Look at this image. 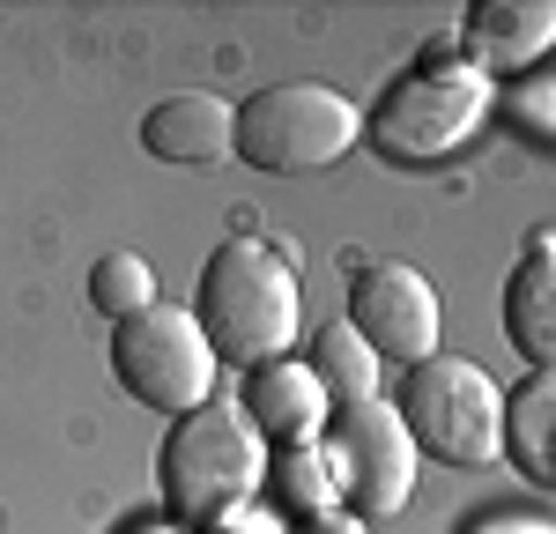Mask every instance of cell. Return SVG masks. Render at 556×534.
I'll return each instance as SVG.
<instances>
[{
  "label": "cell",
  "mask_w": 556,
  "mask_h": 534,
  "mask_svg": "<svg viewBox=\"0 0 556 534\" xmlns=\"http://www.w3.org/2000/svg\"><path fill=\"white\" fill-rule=\"evenodd\" d=\"M193 319L208 334L215 364H275L298 349L304 334V282H298V253L267 245V238H223L201 282H193Z\"/></svg>",
  "instance_id": "cell-1"
},
{
  "label": "cell",
  "mask_w": 556,
  "mask_h": 534,
  "mask_svg": "<svg viewBox=\"0 0 556 534\" xmlns=\"http://www.w3.org/2000/svg\"><path fill=\"white\" fill-rule=\"evenodd\" d=\"M260 483H267V445L245 423L238 400L215 394L208 408L193 416H172L164 431V453H156V497H164V520L178 527H215L223 512L238 505H260Z\"/></svg>",
  "instance_id": "cell-2"
},
{
  "label": "cell",
  "mask_w": 556,
  "mask_h": 534,
  "mask_svg": "<svg viewBox=\"0 0 556 534\" xmlns=\"http://www.w3.org/2000/svg\"><path fill=\"white\" fill-rule=\"evenodd\" d=\"M490 112H497V82L475 75L460 52L430 44L424 60L379 97V112H364V127L393 164H445L482 134Z\"/></svg>",
  "instance_id": "cell-3"
},
{
  "label": "cell",
  "mask_w": 556,
  "mask_h": 534,
  "mask_svg": "<svg viewBox=\"0 0 556 534\" xmlns=\"http://www.w3.org/2000/svg\"><path fill=\"white\" fill-rule=\"evenodd\" d=\"M356 141H364L356 97H342L327 82H275L238 104L230 156H245L253 171H275V178H304V171L342 164Z\"/></svg>",
  "instance_id": "cell-4"
},
{
  "label": "cell",
  "mask_w": 556,
  "mask_h": 534,
  "mask_svg": "<svg viewBox=\"0 0 556 534\" xmlns=\"http://www.w3.org/2000/svg\"><path fill=\"white\" fill-rule=\"evenodd\" d=\"M393 416L416 438V453H438L445 468H490L497 431H505V394H497V379L482 364L438 349L424 364H408Z\"/></svg>",
  "instance_id": "cell-5"
},
{
  "label": "cell",
  "mask_w": 556,
  "mask_h": 534,
  "mask_svg": "<svg viewBox=\"0 0 556 534\" xmlns=\"http://www.w3.org/2000/svg\"><path fill=\"white\" fill-rule=\"evenodd\" d=\"M112 379L141 408H164V416H193L223 394V364H215L193 305H164V297L112 327Z\"/></svg>",
  "instance_id": "cell-6"
},
{
  "label": "cell",
  "mask_w": 556,
  "mask_h": 534,
  "mask_svg": "<svg viewBox=\"0 0 556 534\" xmlns=\"http://www.w3.org/2000/svg\"><path fill=\"white\" fill-rule=\"evenodd\" d=\"M319 453H327V468H334V483H342V512L364 520V527H371V520H393V512L416 497L424 453L401 431L393 400H349V408H334L327 431H319Z\"/></svg>",
  "instance_id": "cell-7"
},
{
  "label": "cell",
  "mask_w": 556,
  "mask_h": 534,
  "mask_svg": "<svg viewBox=\"0 0 556 534\" xmlns=\"http://www.w3.org/2000/svg\"><path fill=\"white\" fill-rule=\"evenodd\" d=\"M349 327L386 364H424V356H438V334H445L438 282L408 260H364L349 282Z\"/></svg>",
  "instance_id": "cell-8"
},
{
  "label": "cell",
  "mask_w": 556,
  "mask_h": 534,
  "mask_svg": "<svg viewBox=\"0 0 556 534\" xmlns=\"http://www.w3.org/2000/svg\"><path fill=\"white\" fill-rule=\"evenodd\" d=\"M460 60H468L475 75H490V82H505V75H534L542 60H549L556 44V8L549 0H475L468 8V30H460Z\"/></svg>",
  "instance_id": "cell-9"
},
{
  "label": "cell",
  "mask_w": 556,
  "mask_h": 534,
  "mask_svg": "<svg viewBox=\"0 0 556 534\" xmlns=\"http://www.w3.org/2000/svg\"><path fill=\"white\" fill-rule=\"evenodd\" d=\"M245 423L260 431V445L267 453H282V445H312L319 431H327V416H334V400H327V386L304 371L298 356H275V364H260V371H245Z\"/></svg>",
  "instance_id": "cell-10"
},
{
  "label": "cell",
  "mask_w": 556,
  "mask_h": 534,
  "mask_svg": "<svg viewBox=\"0 0 556 534\" xmlns=\"http://www.w3.org/2000/svg\"><path fill=\"white\" fill-rule=\"evenodd\" d=\"M230 127H238V104H223L208 89H186V97H164V104L141 119V149L164 156V164L208 171V164L230 156Z\"/></svg>",
  "instance_id": "cell-11"
},
{
  "label": "cell",
  "mask_w": 556,
  "mask_h": 534,
  "mask_svg": "<svg viewBox=\"0 0 556 534\" xmlns=\"http://www.w3.org/2000/svg\"><path fill=\"white\" fill-rule=\"evenodd\" d=\"M549 260H556V238L534 230L519 267H513V282H505V334H513V349L534 371L556 364V267Z\"/></svg>",
  "instance_id": "cell-12"
},
{
  "label": "cell",
  "mask_w": 556,
  "mask_h": 534,
  "mask_svg": "<svg viewBox=\"0 0 556 534\" xmlns=\"http://www.w3.org/2000/svg\"><path fill=\"white\" fill-rule=\"evenodd\" d=\"M497 453L513 460L534 490L556 483V379L549 371H527L513 394H505V431H497Z\"/></svg>",
  "instance_id": "cell-13"
},
{
  "label": "cell",
  "mask_w": 556,
  "mask_h": 534,
  "mask_svg": "<svg viewBox=\"0 0 556 534\" xmlns=\"http://www.w3.org/2000/svg\"><path fill=\"white\" fill-rule=\"evenodd\" d=\"M267 512H290V520H342V483H334V468H327V453L319 438L312 445H282V453H267Z\"/></svg>",
  "instance_id": "cell-14"
},
{
  "label": "cell",
  "mask_w": 556,
  "mask_h": 534,
  "mask_svg": "<svg viewBox=\"0 0 556 534\" xmlns=\"http://www.w3.org/2000/svg\"><path fill=\"white\" fill-rule=\"evenodd\" d=\"M304 371L327 386L334 408H349V400H379V356L364 349V334H356L349 319L319 327V342H312V364H304Z\"/></svg>",
  "instance_id": "cell-15"
},
{
  "label": "cell",
  "mask_w": 556,
  "mask_h": 534,
  "mask_svg": "<svg viewBox=\"0 0 556 534\" xmlns=\"http://www.w3.org/2000/svg\"><path fill=\"white\" fill-rule=\"evenodd\" d=\"M89 305L104 312L112 327L134 319V312L156 305V267L141 260V253H104V260L89 267Z\"/></svg>",
  "instance_id": "cell-16"
},
{
  "label": "cell",
  "mask_w": 556,
  "mask_h": 534,
  "mask_svg": "<svg viewBox=\"0 0 556 534\" xmlns=\"http://www.w3.org/2000/svg\"><path fill=\"white\" fill-rule=\"evenodd\" d=\"M549 97H556V82L534 67V75H519L513 89H497V104H505V119H513L527 141H549L556 134V112H549Z\"/></svg>",
  "instance_id": "cell-17"
},
{
  "label": "cell",
  "mask_w": 556,
  "mask_h": 534,
  "mask_svg": "<svg viewBox=\"0 0 556 534\" xmlns=\"http://www.w3.org/2000/svg\"><path fill=\"white\" fill-rule=\"evenodd\" d=\"M201 534H290V527H282V512H267V505H238V512H223V520L201 527Z\"/></svg>",
  "instance_id": "cell-18"
},
{
  "label": "cell",
  "mask_w": 556,
  "mask_h": 534,
  "mask_svg": "<svg viewBox=\"0 0 556 534\" xmlns=\"http://www.w3.org/2000/svg\"><path fill=\"white\" fill-rule=\"evenodd\" d=\"M468 534H556L542 512H490V520H475Z\"/></svg>",
  "instance_id": "cell-19"
},
{
  "label": "cell",
  "mask_w": 556,
  "mask_h": 534,
  "mask_svg": "<svg viewBox=\"0 0 556 534\" xmlns=\"http://www.w3.org/2000/svg\"><path fill=\"white\" fill-rule=\"evenodd\" d=\"M298 534H371V527H364V520H349V512H342V520H312V527H298Z\"/></svg>",
  "instance_id": "cell-20"
},
{
  "label": "cell",
  "mask_w": 556,
  "mask_h": 534,
  "mask_svg": "<svg viewBox=\"0 0 556 534\" xmlns=\"http://www.w3.org/2000/svg\"><path fill=\"white\" fill-rule=\"evenodd\" d=\"M119 534H186L178 520H134V527H119Z\"/></svg>",
  "instance_id": "cell-21"
}]
</instances>
